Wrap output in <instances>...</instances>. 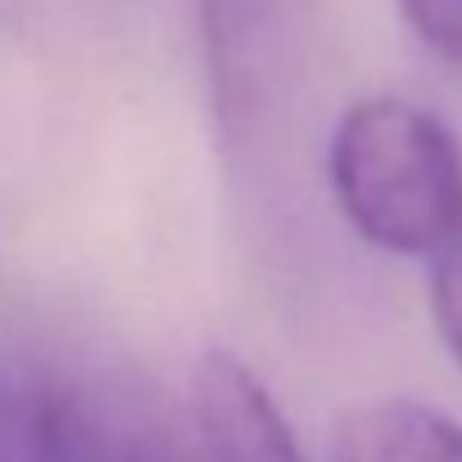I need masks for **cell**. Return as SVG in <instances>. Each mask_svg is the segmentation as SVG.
<instances>
[{
  "label": "cell",
  "mask_w": 462,
  "mask_h": 462,
  "mask_svg": "<svg viewBox=\"0 0 462 462\" xmlns=\"http://www.w3.org/2000/svg\"><path fill=\"white\" fill-rule=\"evenodd\" d=\"M327 181L372 250L430 263L462 241V145L412 100H354L331 127Z\"/></svg>",
  "instance_id": "obj_1"
},
{
  "label": "cell",
  "mask_w": 462,
  "mask_h": 462,
  "mask_svg": "<svg viewBox=\"0 0 462 462\" xmlns=\"http://www.w3.org/2000/svg\"><path fill=\"white\" fill-rule=\"evenodd\" d=\"M199 462H309L273 390L231 349H204L190 372Z\"/></svg>",
  "instance_id": "obj_2"
},
{
  "label": "cell",
  "mask_w": 462,
  "mask_h": 462,
  "mask_svg": "<svg viewBox=\"0 0 462 462\" xmlns=\"http://www.w3.org/2000/svg\"><path fill=\"white\" fill-rule=\"evenodd\" d=\"M331 462H462V421L421 399H372L336 417Z\"/></svg>",
  "instance_id": "obj_3"
},
{
  "label": "cell",
  "mask_w": 462,
  "mask_h": 462,
  "mask_svg": "<svg viewBox=\"0 0 462 462\" xmlns=\"http://www.w3.org/2000/svg\"><path fill=\"white\" fill-rule=\"evenodd\" d=\"M51 381L0 363V462H46Z\"/></svg>",
  "instance_id": "obj_4"
},
{
  "label": "cell",
  "mask_w": 462,
  "mask_h": 462,
  "mask_svg": "<svg viewBox=\"0 0 462 462\" xmlns=\"http://www.w3.org/2000/svg\"><path fill=\"white\" fill-rule=\"evenodd\" d=\"M430 322L448 349V358L462 372V241L448 245L439 259H430V286H426Z\"/></svg>",
  "instance_id": "obj_5"
},
{
  "label": "cell",
  "mask_w": 462,
  "mask_h": 462,
  "mask_svg": "<svg viewBox=\"0 0 462 462\" xmlns=\"http://www.w3.org/2000/svg\"><path fill=\"white\" fill-rule=\"evenodd\" d=\"M394 5L430 55L462 69V0H394Z\"/></svg>",
  "instance_id": "obj_6"
},
{
  "label": "cell",
  "mask_w": 462,
  "mask_h": 462,
  "mask_svg": "<svg viewBox=\"0 0 462 462\" xmlns=\"http://www.w3.org/2000/svg\"><path fill=\"white\" fill-rule=\"evenodd\" d=\"M127 462H199V453L172 435L168 421L132 417V439H127Z\"/></svg>",
  "instance_id": "obj_7"
}]
</instances>
